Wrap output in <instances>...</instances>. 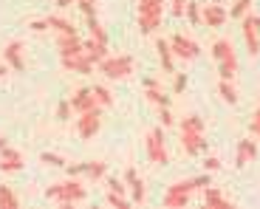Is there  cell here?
<instances>
[{"label": "cell", "instance_id": "obj_3", "mask_svg": "<svg viewBox=\"0 0 260 209\" xmlns=\"http://www.w3.org/2000/svg\"><path fill=\"white\" fill-rule=\"evenodd\" d=\"M46 198L48 201H57L59 206H71V203L85 201V198H88V190H85L77 178H68V181H59V184H54V187H48Z\"/></svg>", "mask_w": 260, "mask_h": 209}, {"label": "cell", "instance_id": "obj_40", "mask_svg": "<svg viewBox=\"0 0 260 209\" xmlns=\"http://www.w3.org/2000/svg\"><path fill=\"white\" fill-rule=\"evenodd\" d=\"M249 130H252L254 138H260V116H252V124H249Z\"/></svg>", "mask_w": 260, "mask_h": 209}, {"label": "cell", "instance_id": "obj_36", "mask_svg": "<svg viewBox=\"0 0 260 209\" xmlns=\"http://www.w3.org/2000/svg\"><path fill=\"white\" fill-rule=\"evenodd\" d=\"M173 91L176 93L187 91V74H176V77H173Z\"/></svg>", "mask_w": 260, "mask_h": 209}, {"label": "cell", "instance_id": "obj_9", "mask_svg": "<svg viewBox=\"0 0 260 209\" xmlns=\"http://www.w3.org/2000/svg\"><path fill=\"white\" fill-rule=\"evenodd\" d=\"M241 31H243V43H246L249 57H257L260 54V17L249 12L241 20Z\"/></svg>", "mask_w": 260, "mask_h": 209}, {"label": "cell", "instance_id": "obj_4", "mask_svg": "<svg viewBox=\"0 0 260 209\" xmlns=\"http://www.w3.org/2000/svg\"><path fill=\"white\" fill-rule=\"evenodd\" d=\"M161 17H164V0H139L136 23H139V28H142V34L158 31Z\"/></svg>", "mask_w": 260, "mask_h": 209}, {"label": "cell", "instance_id": "obj_44", "mask_svg": "<svg viewBox=\"0 0 260 209\" xmlns=\"http://www.w3.org/2000/svg\"><path fill=\"white\" fill-rule=\"evenodd\" d=\"M3 147H6V138H3V136H0V150H3Z\"/></svg>", "mask_w": 260, "mask_h": 209}, {"label": "cell", "instance_id": "obj_32", "mask_svg": "<svg viewBox=\"0 0 260 209\" xmlns=\"http://www.w3.org/2000/svg\"><path fill=\"white\" fill-rule=\"evenodd\" d=\"M108 203L116 209H127L130 206V198L127 195H116V192H108Z\"/></svg>", "mask_w": 260, "mask_h": 209}, {"label": "cell", "instance_id": "obj_5", "mask_svg": "<svg viewBox=\"0 0 260 209\" xmlns=\"http://www.w3.org/2000/svg\"><path fill=\"white\" fill-rule=\"evenodd\" d=\"M212 57H215V62H218V77L235 79V74H238V54H235V46L229 40H215Z\"/></svg>", "mask_w": 260, "mask_h": 209}, {"label": "cell", "instance_id": "obj_37", "mask_svg": "<svg viewBox=\"0 0 260 209\" xmlns=\"http://www.w3.org/2000/svg\"><path fill=\"white\" fill-rule=\"evenodd\" d=\"M215 170H221V161L215 156H207L204 158V172H215Z\"/></svg>", "mask_w": 260, "mask_h": 209}, {"label": "cell", "instance_id": "obj_43", "mask_svg": "<svg viewBox=\"0 0 260 209\" xmlns=\"http://www.w3.org/2000/svg\"><path fill=\"white\" fill-rule=\"evenodd\" d=\"M9 71H12V68H9V65H0V79L6 77V74H9Z\"/></svg>", "mask_w": 260, "mask_h": 209}, {"label": "cell", "instance_id": "obj_24", "mask_svg": "<svg viewBox=\"0 0 260 209\" xmlns=\"http://www.w3.org/2000/svg\"><path fill=\"white\" fill-rule=\"evenodd\" d=\"M82 176H88L91 181H102L105 176H108V164L105 161H85V172Z\"/></svg>", "mask_w": 260, "mask_h": 209}, {"label": "cell", "instance_id": "obj_34", "mask_svg": "<svg viewBox=\"0 0 260 209\" xmlns=\"http://www.w3.org/2000/svg\"><path fill=\"white\" fill-rule=\"evenodd\" d=\"M108 192H116V195H127V187H124V181H119V178H108Z\"/></svg>", "mask_w": 260, "mask_h": 209}, {"label": "cell", "instance_id": "obj_26", "mask_svg": "<svg viewBox=\"0 0 260 209\" xmlns=\"http://www.w3.org/2000/svg\"><path fill=\"white\" fill-rule=\"evenodd\" d=\"M218 96H221L226 104H238V91H235L232 79H221V85H218Z\"/></svg>", "mask_w": 260, "mask_h": 209}, {"label": "cell", "instance_id": "obj_33", "mask_svg": "<svg viewBox=\"0 0 260 209\" xmlns=\"http://www.w3.org/2000/svg\"><path fill=\"white\" fill-rule=\"evenodd\" d=\"M71 113H74L71 102H68V99H62V102L57 104V119H59V122H68V116H71Z\"/></svg>", "mask_w": 260, "mask_h": 209}, {"label": "cell", "instance_id": "obj_39", "mask_svg": "<svg viewBox=\"0 0 260 209\" xmlns=\"http://www.w3.org/2000/svg\"><path fill=\"white\" fill-rule=\"evenodd\" d=\"M184 9H187V0H173V14H176V17H181Z\"/></svg>", "mask_w": 260, "mask_h": 209}, {"label": "cell", "instance_id": "obj_1", "mask_svg": "<svg viewBox=\"0 0 260 209\" xmlns=\"http://www.w3.org/2000/svg\"><path fill=\"white\" fill-rule=\"evenodd\" d=\"M209 187V172H204V176H195V178H184V181H176L170 184L167 192H164V206L167 209H184L189 203V198H192V192L198 190H207Z\"/></svg>", "mask_w": 260, "mask_h": 209}, {"label": "cell", "instance_id": "obj_22", "mask_svg": "<svg viewBox=\"0 0 260 209\" xmlns=\"http://www.w3.org/2000/svg\"><path fill=\"white\" fill-rule=\"evenodd\" d=\"M144 99H147L150 104H156V108H167L170 104V96L161 91V85H147L144 88Z\"/></svg>", "mask_w": 260, "mask_h": 209}, {"label": "cell", "instance_id": "obj_25", "mask_svg": "<svg viewBox=\"0 0 260 209\" xmlns=\"http://www.w3.org/2000/svg\"><path fill=\"white\" fill-rule=\"evenodd\" d=\"M48 20V28L51 31H57V34H74L77 28H74V23H68L65 17H59V14H51V17H46Z\"/></svg>", "mask_w": 260, "mask_h": 209}, {"label": "cell", "instance_id": "obj_19", "mask_svg": "<svg viewBox=\"0 0 260 209\" xmlns=\"http://www.w3.org/2000/svg\"><path fill=\"white\" fill-rule=\"evenodd\" d=\"M156 51H158V62H161V68L167 74L176 71V57H173V51H170V43L167 40H158L156 43Z\"/></svg>", "mask_w": 260, "mask_h": 209}, {"label": "cell", "instance_id": "obj_42", "mask_svg": "<svg viewBox=\"0 0 260 209\" xmlns=\"http://www.w3.org/2000/svg\"><path fill=\"white\" fill-rule=\"evenodd\" d=\"M68 6H77V0H57V9H68Z\"/></svg>", "mask_w": 260, "mask_h": 209}, {"label": "cell", "instance_id": "obj_18", "mask_svg": "<svg viewBox=\"0 0 260 209\" xmlns=\"http://www.w3.org/2000/svg\"><path fill=\"white\" fill-rule=\"evenodd\" d=\"M62 62L65 71H74V74H82V77H91V71L96 65H93L91 59L85 57V54H79V57H71V59H59Z\"/></svg>", "mask_w": 260, "mask_h": 209}, {"label": "cell", "instance_id": "obj_13", "mask_svg": "<svg viewBox=\"0 0 260 209\" xmlns=\"http://www.w3.org/2000/svg\"><path fill=\"white\" fill-rule=\"evenodd\" d=\"M201 23L207 28H221L226 23V9L221 3H209V6H201Z\"/></svg>", "mask_w": 260, "mask_h": 209}, {"label": "cell", "instance_id": "obj_2", "mask_svg": "<svg viewBox=\"0 0 260 209\" xmlns=\"http://www.w3.org/2000/svg\"><path fill=\"white\" fill-rule=\"evenodd\" d=\"M178 133H181V147L187 156H201L207 150V136H204V119L201 116H187L178 124Z\"/></svg>", "mask_w": 260, "mask_h": 209}, {"label": "cell", "instance_id": "obj_6", "mask_svg": "<svg viewBox=\"0 0 260 209\" xmlns=\"http://www.w3.org/2000/svg\"><path fill=\"white\" fill-rule=\"evenodd\" d=\"M99 74H105L108 79H124L133 74V68H136V59L130 57V54H108V57L102 59V62H96Z\"/></svg>", "mask_w": 260, "mask_h": 209}, {"label": "cell", "instance_id": "obj_14", "mask_svg": "<svg viewBox=\"0 0 260 209\" xmlns=\"http://www.w3.org/2000/svg\"><path fill=\"white\" fill-rule=\"evenodd\" d=\"M23 167H26V161H23V153L6 144V147L0 150V170H3V172H20Z\"/></svg>", "mask_w": 260, "mask_h": 209}, {"label": "cell", "instance_id": "obj_31", "mask_svg": "<svg viewBox=\"0 0 260 209\" xmlns=\"http://www.w3.org/2000/svg\"><path fill=\"white\" fill-rule=\"evenodd\" d=\"M249 12H252V0H235V6H232V17L243 20Z\"/></svg>", "mask_w": 260, "mask_h": 209}, {"label": "cell", "instance_id": "obj_28", "mask_svg": "<svg viewBox=\"0 0 260 209\" xmlns=\"http://www.w3.org/2000/svg\"><path fill=\"white\" fill-rule=\"evenodd\" d=\"M91 91H93V96H96V104H99V108H113V93L108 91L105 85H93Z\"/></svg>", "mask_w": 260, "mask_h": 209}, {"label": "cell", "instance_id": "obj_29", "mask_svg": "<svg viewBox=\"0 0 260 209\" xmlns=\"http://www.w3.org/2000/svg\"><path fill=\"white\" fill-rule=\"evenodd\" d=\"M40 161L43 164H48V167H68V164H65V158L59 156V153H40Z\"/></svg>", "mask_w": 260, "mask_h": 209}, {"label": "cell", "instance_id": "obj_11", "mask_svg": "<svg viewBox=\"0 0 260 209\" xmlns=\"http://www.w3.org/2000/svg\"><path fill=\"white\" fill-rule=\"evenodd\" d=\"M124 187H127V192H130V203L144 206V201H147V190H144L142 176H139L133 167H127V170H124Z\"/></svg>", "mask_w": 260, "mask_h": 209}, {"label": "cell", "instance_id": "obj_46", "mask_svg": "<svg viewBox=\"0 0 260 209\" xmlns=\"http://www.w3.org/2000/svg\"><path fill=\"white\" fill-rule=\"evenodd\" d=\"M212 3H221V0H212Z\"/></svg>", "mask_w": 260, "mask_h": 209}, {"label": "cell", "instance_id": "obj_21", "mask_svg": "<svg viewBox=\"0 0 260 209\" xmlns=\"http://www.w3.org/2000/svg\"><path fill=\"white\" fill-rule=\"evenodd\" d=\"M204 203L207 206H221V209H232V201L223 195L221 190H215V187H207L204 190Z\"/></svg>", "mask_w": 260, "mask_h": 209}, {"label": "cell", "instance_id": "obj_15", "mask_svg": "<svg viewBox=\"0 0 260 209\" xmlns=\"http://www.w3.org/2000/svg\"><path fill=\"white\" fill-rule=\"evenodd\" d=\"M71 108H74V113H85V111L99 108V104H96V96H93L91 88H79V91H74V96H71Z\"/></svg>", "mask_w": 260, "mask_h": 209}, {"label": "cell", "instance_id": "obj_10", "mask_svg": "<svg viewBox=\"0 0 260 209\" xmlns=\"http://www.w3.org/2000/svg\"><path fill=\"white\" fill-rule=\"evenodd\" d=\"M99 127H102V108H93V111L79 113V119H77V136L82 138V142H91V138L99 133Z\"/></svg>", "mask_w": 260, "mask_h": 209}, {"label": "cell", "instance_id": "obj_38", "mask_svg": "<svg viewBox=\"0 0 260 209\" xmlns=\"http://www.w3.org/2000/svg\"><path fill=\"white\" fill-rule=\"evenodd\" d=\"M28 28H31L34 34H43V31H48V20H31Z\"/></svg>", "mask_w": 260, "mask_h": 209}, {"label": "cell", "instance_id": "obj_30", "mask_svg": "<svg viewBox=\"0 0 260 209\" xmlns=\"http://www.w3.org/2000/svg\"><path fill=\"white\" fill-rule=\"evenodd\" d=\"M184 17H187L192 26H201V6H198V3H187V9H184Z\"/></svg>", "mask_w": 260, "mask_h": 209}, {"label": "cell", "instance_id": "obj_35", "mask_svg": "<svg viewBox=\"0 0 260 209\" xmlns=\"http://www.w3.org/2000/svg\"><path fill=\"white\" fill-rule=\"evenodd\" d=\"M158 119H161V127H173V124H176V119L170 113V104L167 108H158Z\"/></svg>", "mask_w": 260, "mask_h": 209}, {"label": "cell", "instance_id": "obj_27", "mask_svg": "<svg viewBox=\"0 0 260 209\" xmlns=\"http://www.w3.org/2000/svg\"><path fill=\"white\" fill-rule=\"evenodd\" d=\"M20 206V198L12 187H0V209H17Z\"/></svg>", "mask_w": 260, "mask_h": 209}, {"label": "cell", "instance_id": "obj_12", "mask_svg": "<svg viewBox=\"0 0 260 209\" xmlns=\"http://www.w3.org/2000/svg\"><path fill=\"white\" fill-rule=\"evenodd\" d=\"M57 51H59V59H71V57H79L85 54V43L79 40V34H57Z\"/></svg>", "mask_w": 260, "mask_h": 209}, {"label": "cell", "instance_id": "obj_41", "mask_svg": "<svg viewBox=\"0 0 260 209\" xmlns=\"http://www.w3.org/2000/svg\"><path fill=\"white\" fill-rule=\"evenodd\" d=\"M85 172V161L82 164H71V167H68V176H82Z\"/></svg>", "mask_w": 260, "mask_h": 209}, {"label": "cell", "instance_id": "obj_8", "mask_svg": "<svg viewBox=\"0 0 260 209\" xmlns=\"http://www.w3.org/2000/svg\"><path fill=\"white\" fill-rule=\"evenodd\" d=\"M167 43H170L173 57L184 59V62H192V59H198V54H201V46H198L192 37H187V34H173Z\"/></svg>", "mask_w": 260, "mask_h": 209}, {"label": "cell", "instance_id": "obj_17", "mask_svg": "<svg viewBox=\"0 0 260 209\" xmlns=\"http://www.w3.org/2000/svg\"><path fill=\"white\" fill-rule=\"evenodd\" d=\"M254 158H257V142L243 138V142L238 144V153H235V167H246V164L254 161Z\"/></svg>", "mask_w": 260, "mask_h": 209}, {"label": "cell", "instance_id": "obj_23", "mask_svg": "<svg viewBox=\"0 0 260 209\" xmlns=\"http://www.w3.org/2000/svg\"><path fill=\"white\" fill-rule=\"evenodd\" d=\"M85 20H88V37L96 40V43H105V46H108V31L102 28V23L96 20V14H91V17H85Z\"/></svg>", "mask_w": 260, "mask_h": 209}, {"label": "cell", "instance_id": "obj_7", "mask_svg": "<svg viewBox=\"0 0 260 209\" xmlns=\"http://www.w3.org/2000/svg\"><path fill=\"white\" fill-rule=\"evenodd\" d=\"M144 147H147V158L153 164H158V167H167L170 164V153H167V144H164V130L161 127H153V130L147 133Z\"/></svg>", "mask_w": 260, "mask_h": 209}, {"label": "cell", "instance_id": "obj_20", "mask_svg": "<svg viewBox=\"0 0 260 209\" xmlns=\"http://www.w3.org/2000/svg\"><path fill=\"white\" fill-rule=\"evenodd\" d=\"M85 57L91 59L93 65H96V62H102L105 57H108V46H105V43H96V40H85Z\"/></svg>", "mask_w": 260, "mask_h": 209}, {"label": "cell", "instance_id": "obj_16", "mask_svg": "<svg viewBox=\"0 0 260 209\" xmlns=\"http://www.w3.org/2000/svg\"><path fill=\"white\" fill-rule=\"evenodd\" d=\"M3 59H6V65L12 68V71H23V68H26V59H23V46H20L17 40H14V43H9V46L3 48Z\"/></svg>", "mask_w": 260, "mask_h": 209}, {"label": "cell", "instance_id": "obj_45", "mask_svg": "<svg viewBox=\"0 0 260 209\" xmlns=\"http://www.w3.org/2000/svg\"><path fill=\"white\" fill-rule=\"evenodd\" d=\"M252 116H260V108H257V111H254V113H252Z\"/></svg>", "mask_w": 260, "mask_h": 209}]
</instances>
